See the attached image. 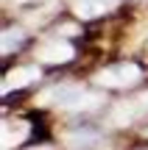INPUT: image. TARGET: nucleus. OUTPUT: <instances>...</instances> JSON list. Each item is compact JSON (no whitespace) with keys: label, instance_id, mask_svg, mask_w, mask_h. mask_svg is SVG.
<instances>
[{"label":"nucleus","instance_id":"nucleus-6","mask_svg":"<svg viewBox=\"0 0 148 150\" xmlns=\"http://www.w3.org/2000/svg\"><path fill=\"white\" fill-rule=\"evenodd\" d=\"M137 114H140V108L134 106V103H120V106H115V111L109 114V122L112 125H129Z\"/></svg>","mask_w":148,"mask_h":150},{"label":"nucleus","instance_id":"nucleus-10","mask_svg":"<svg viewBox=\"0 0 148 150\" xmlns=\"http://www.w3.org/2000/svg\"><path fill=\"white\" fill-rule=\"evenodd\" d=\"M98 103H101V97H98V95H81V100H78L73 108H95Z\"/></svg>","mask_w":148,"mask_h":150},{"label":"nucleus","instance_id":"nucleus-5","mask_svg":"<svg viewBox=\"0 0 148 150\" xmlns=\"http://www.w3.org/2000/svg\"><path fill=\"white\" fill-rule=\"evenodd\" d=\"M117 0H73V8L78 17H98L106 8H112Z\"/></svg>","mask_w":148,"mask_h":150},{"label":"nucleus","instance_id":"nucleus-9","mask_svg":"<svg viewBox=\"0 0 148 150\" xmlns=\"http://www.w3.org/2000/svg\"><path fill=\"white\" fill-rule=\"evenodd\" d=\"M22 45V31L20 28H6L3 31V53H11Z\"/></svg>","mask_w":148,"mask_h":150},{"label":"nucleus","instance_id":"nucleus-1","mask_svg":"<svg viewBox=\"0 0 148 150\" xmlns=\"http://www.w3.org/2000/svg\"><path fill=\"white\" fill-rule=\"evenodd\" d=\"M140 67L137 64H115V67H106V70H101L95 75V81H98L101 86H115V89H120V86H134L140 81Z\"/></svg>","mask_w":148,"mask_h":150},{"label":"nucleus","instance_id":"nucleus-8","mask_svg":"<svg viewBox=\"0 0 148 150\" xmlns=\"http://www.w3.org/2000/svg\"><path fill=\"white\" fill-rule=\"evenodd\" d=\"M28 136V122H17V128H11V122L3 128V145H6V150L11 147V139L14 142H22Z\"/></svg>","mask_w":148,"mask_h":150},{"label":"nucleus","instance_id":"nucleus-2","mask_svg":"<svg viewBox=\"0 0 148 150\" xmlns=\"http://www.w3.org/2000/svg\"><path fill=\"white\" fill-rule=\"evenodd\" d=\"M81 86H73V83H64V86H53L50 92L42 95V103L45 106H61V108H73L78 100H81Z\"/></svg>","mask_w":148,"mask_h":150},{"label":"nucleus","instance_id":"nucleus-11","mask_svg":"<svg viewBox=\"0 0 148 150\" xmlns=\"http://www.w3.org/2000/svg\"><path fill=\"white\" fill-rule=\"evenodd\" d=\"M145 134H148V131H145Z\"/></svg>","mask_w":148,"mask_h":150},{"label":"nucleus","instance_id":"nucleus-4","mask_svg":"<svg viewBox=\"0 0 148 150\" xmlns=\"http://www.w3.org/2000/svg\"><path fill=\"white\" fill-rule=\"evenodd\" d=\"M36 78H39V70H36V67H20V70H14V72L6 75L3 92H9V89H20V86H28L31 81H36Z\"/></svg>","mask_w":148,"mask_h":150},{"label":"nucleus","instance_id":"nucleus-7","mask_svg":"<svg viewBox=\"0 0 148 150\" xmlns=\"http://www.w3.org/2000/svg\"><path fill=\"white\" fill-rule=\"evenodd\" d=\"M64 142L73 150H87V147H95V145H98V134H95V131H78V134H70Z\"/></svg>","mask_w":148,"mask_h":150},{"label":"nucleus","instance_id":"nucleus-3","mask_svg":"<svg viewBox=\"0 0 148 150\" xmlns=\"http://www.w3.org/2000/svg\"><path fill=\"white\" fill-rule=\"evenodd\" d=\"M39 59L42 61H48V64H64V61H70L73 59V45H67V42H48L42 50H39Z\"/></svg>","mask_w":148,"mask_h":150}]
</instances>
